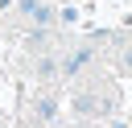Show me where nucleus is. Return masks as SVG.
Wrapping results in <instances>:
<instances>
[{
    "mask_svg": "<svg viewBox=\"0 0 132 128\" xmlns=\"http://www.w3.org/2000/svg\"><path fill=\"white\" fill-rule=\"evenodd\" d=\"M111 128H128V124H111Z\"/></svg>",
    "mask_w": 132,
    "mask_h": 128,
    "instance_id": "0eeeda50",
    "label": "nucleus"
},
{
    "mask_svg": "<svg viewBox=\"0 0 132 128\" xmlns=\"http://www.w3.org/2000/svg\"><path fill=\"white\" fill-rule=\"evenodd\" d=\"M120 74H132V50L120 54Z\"/></svg>",
    "mask_w": 132,
    "mask_h": 128,
    "instance_id": "423d86ee",
    "label": "nucleus"
},
{
    "mask_svg": "<svg viewBox=\"0 0 132 128\" xmlns=\"http://www.w3.org/2000/svg\"><path fill=\"white\" fill-rule=\"evenodd\" d=\"M91 58H95V54H91L87 45H78V50H74V54H70L66 62H62V70H66V74H78V70H82V66L91 62Z\"/></svg>",
    "mask_w": 132,
    "mask_h": 128,
    "instance_id": "7ed1b4c3",
    "label": "nucleus"
},
{
    "mask_svg": "<svg viewBox=\"0 0 132 128\" xmlns=\"http://www.w3.org/2000/svg\"><path fill=\"white\" fill-rule=\"evenodd\" d=\"M54 116V95L50 91H41L37 95V103H33V120H50Z\"/></svg>",
    "mask_w": 132,
    "mask_h": 128,
    "instance_id": "20e7f679",
    "label": "nucleus"
},
{
    "mask_svg": "<svg viewBox=\"0 0 132 128\" xmlns=\"http://www.w3.org/2000/svg\"><path fill=\"white\" fill-rule=\"evenodd\" d=\"M16 12H25L37 29H50V25H54V8L41 4V0H16Z\"/></svg>",
    "mask_w": 132,
    "mask_h": 128,
    "instance_id": "f257e3e1",
    "label": "nucleus"
},
{
    "mask_svg": "<svg viewBox=\"0 0 132 128\" xmlns=\"http://www.w3.org/2000/svg\"><path fill=\"white\" fill-rule=\"evenodd\" d=\"M74 111L78 116H107V99H99L91 91H78L74 95Z\"/></svg>",
    "mask_w": 132,
    "mask_h": 128,
    "instance_id": "f03ea898",
    "label": "nucleus"
},
{
    "mask_svg": "<svg viewBox=\"0 0 132 128\" xmlns=\"http://www.w3.org/2000/svg\"><path fill=\"white\" fill-rule=\"evenodd\" d=\"M58 70H62V66H58L54 54H41V58H37V78H54Z\"/></svg>",
    "mask_w": 132,
    "mask_h": 128,
    "instance_id": "39448f33",
    "label": "nucleus"
}]
</instances>
